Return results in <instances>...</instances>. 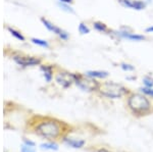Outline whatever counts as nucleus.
<instances>
[{"instance_id": "f257e3e1", "label": "nucleus", "mask_w": 153, "mask_h": 152, "mask_svg": "<svg viewBox=\"0 0 153 152\" xmlns=\"http://www.w3.org/2000/svg\"><path fill=\"white\" fill-rule=\"evenodd\" d=\"M128 108L136 116H145L152 112V104L145 94L130 93L127 99Z\"/></svg>"}, {"instance_id": "f03ea898", "label": "nucleus", "mask_w": 153, "mask_h": 152, "mask_svg": "<svg viewBox=\"0 0 153 152\" xmlns=\"http://www.w3.org/2000/svg\"><path fill=\"white\" fill-rule=\"evenodd\" d=\"M98 93L103 97L109 98V99H118V98L125 97L129 95V89L126 88L122 84L115 82H104L100 83V87Z\"/></svg>"}, {"instance_id": "7ed1b4c3", "label": "nucleus", "mask_w": 153, "mask_h": 152, "mask_svg": "<svg viewBox=\"0 0 153 152\" xmlns=\"http://www.w3.org/2000/svg\"><path fill=\"white\" fill-rule=\"evenodd\" d=\"M35 133L48 140H53L60 136L61 128L57 122L53 121L42 122L35 129Z\"/></svg>"}, {"instance_id": "20e7f679", "label": "nucleus", "mask_w": 153, "mask_h": 152, "mask_svg": "<svg viewBox=\"0 0 153 152\" xmlns=\"http://www.w3.org/2000/svg\"><path fill=\"white\" fill-rule=\"evenodd\" d=\"M75 84L81 88L84 91L87 92H98L100 87V83H98L96 79L90 78L86 75H76V82Z\"/></svg>"}, {"instance_id": "39448f33", "label": "nucleus", "mask_w": 153, "mask_h": 152, "mask_svg": "<svg viewBox=\"0 0 153 152\" xmlns=\"http://www.w3.org/2000/svg\"><path fill=\"white\" fill-rule=\"evenodd\" d=\"M56 82H57L61 87L68 88L76 82V75L75 73L62 72L56 76Z\"/></svg>"}, {"instance_id": "423d86ee", "label": "nucleus", "mask_w": 153, "mask_h": 152, "mask_svg": "<svg viewBox=\"0 0 153 152\" xmlns=\"http://www.w3.org/2000/svg\"><path fill=\"white\" fill-rule=\"evenodd\" d=\"M120 5L135 10H142L146 7V2L144 0H118Z\"/></svg>"}, {"instance_id": "0eeeda50", "label": "nucleus", "mask_w": 153, "mask_h": 152, "mask_svg": "<svg viewBox=\"0 0 153 152\" xmlns=\"http://www.w3.org/2000/svg\"><path fill=\"white\" fill-rule=\"evenodd\" d=\"M13 58L18 65L23 67H32L40 63V60L38 58L32 57V56H14Z\"/></svg>"}, {"instance_id": "6e6552de", "label": "nucleus", "mask_w": 153, "mask_h": 152, "mask_svg": "<svg viewBox=\"0 0 153 152\" xmlns=\"http://www.w3.org/2000/svg\"><path fill=\"white\" fill-rule=\"evenodd\" d=\"M41 21H42V23L44 24V26H45L49 31H51V32H53V33H55L56 35H58L61 39H63V40H66V39L68 38V34L66 33V32H65L63 30H61V29L58 28V27L54 26L52 23H50V22L47 21V19H41Z\"/></svg>"}, {"instance_id": "1a4fd4ad", "label": "nucleus", "mask_w": 153, "mask_h": 152, "mask_svg": "<svg viewBox=\"0 0 153 152\" xmlns=\"http://www.w3.org/2000/svg\"><path fill=\"white\" fill-rule=\"evenodd\" d=\"M117 35H120L122 38H124V39H127V40H129V41H135V42H140V41L145 40V37L143 35L131 33V32H127V31L117 32Z\"/></svg>"}, {"instance_id": "9d476101", "label": "nucleus", "mask_w": 153, "mask_h": 152, "mask_svg": "<svg viewBox=\"0 0 153 152\" xmlns=\"http://www.w3.org/2000/svg\"><path fill=\"white\" fill-rule=\"evenodd\" d=\"M63 142H65L68 146L73 147V148H76V149L83 148L86 144L85 140H81V139H73V138H63Z\"/></svg>"}, {"instance_id": "9b49d317", "label": "nucleus", "mask_w": 153, "mask_h": 152, "mask_svg": "<svg viewBox=\"0 0 153 152\" xmlns=\"http://www.w3.org/2000/svg\"><path fill=\"white\" fill-rule=\"evenodd\" d=\"M85 75L93 79H105L109 76V73L105 70H88L85 73Z\"/></svg>"}, {"instance_id": "f8f14e48", "label": "nucleus", "mask_w": 153, "mask_h": 152, "mask_svg": "<svg viewBox=\"0 0 153 152\" xmlns=\"http://www.w3.org/2000/svg\"><path fill=\"white\" fill-rule=\"evenodd\" d=\"M41 70L44 73V78H45V80L47 81V82H51V80H52V68L50 67H48V65H42L41 67Z\"/></svg>"}, {"instance_id": "ddd939ff", "label": "nucleus", "mask_w": 153, "mask_h": 152, "mask_svg": "<svg viewBox=\"0 0 153 152\" xmlns=\"http://www.w3.org/2000/svg\"><path fill=\"white\" fill-rule=\"evenodd\" d=\"M93 27H94V29L96 31L100 32V33H105V32H107L108 30L107 26H106L104 23H101V22H95V23L93 24Z\"/></svg>"}, {"instance_id": "4468645a", "label": "nucleus", "mask_w": 153, "mask_h": 152, "mask_svg": "<svg viewBox=\"0 0 153 152\" xmlns=\"http://www.w3.org/2000/svg\"><path fill=\"white\" fill-rule=\"evenodd\" d=\"M41 148L43 149H48V150H57L58 145L53 142H49V143H43L41 144Z\"/></svg>"}, {"instance_id": "2eb2a0df", "label": "nucleus", "mask_w": 153, "mask_h": 152, "mask_svg": "<svg viewBox=\"0 0 153 152\" xmlns=\"http://www.w3.org/2000/svg\"><path fill=\"white\" fill-rule=\"evenodd\" d=\"M79 32H80L82 35H86V34L90 33V29L88 28V26L84 23H81L79 24Z\"/></svg>"}, {"instance_id": "dca6fc26", "label": "nucleus", "mask_w": 153, "mask_h": 152, "mask_svg": "<svg viewBox=\"0 0 153 152\" xmlns=\"http://www.w3.org/2000/svg\"><path fill=\"white\" fill-rule=\"evenodd\" d=\"M32 42L34 44H36V45H39V46H42V47H48V43L47 41L45 40H41V39H37V38H33L32 39Z\"/></svg>"}, {"instance_id": "f3484780", "label": "nucleus", "mask_w": 153, "mask_h": 152, "mask_svg": "<svg viewBox=\"0 0 153 152\" xmlns=\"http://www.w3.org/2000/svg\"><path fill=\"white\" fill-rule=\"evenodd\" d=\"M8 31L10 32L11 35L16 37V39H19V40H21V41H25V37L22 35V34L19 33V32L13 30V29H11V28H8Z\"/></svg>"}, {"instance_id": "a211bd4d", "label": "nucleus", "mask_w": 153, "mask_h": 152, "mask_svg": "<svg viewBox=\"0 0 153 152\" xmlns=\"http://www.w3.org/2000/svg\"><path fill=\"white\" fill-rule=\"evenodd\" d=\"M143 84L147 88H153V79L151 77H145L143 79Z\"/></svg>"}, {"instance_id": "6ab92c4d", "label": "nucleus", "mask_w": 153, "mask_h": 152, "mask_svg": "<svg viewBox=\"0 0 153 152\" xmlns=\"http://www.w3.org/2000/svg\"><path fill=\"white\" fill-rule=\"evenodd\" d=\"M58 5H59V7H60L61 9L65 10L66 12H71V13H74L73 8H71V6H68V3H62V2H59Z\"/></svg>"}, {"instance_id": "aec40b11", "label": "nucleus", "mask_w": 153, "mask_h": 152, "mask_svg": "<svg viewBox=\"0 0 153 152\" xmlns=\"http://www.w3.org/2000/svg\"><path fill=\"white\" fill-rule=\"evenodd\" d=\"M120 67L125 72H133V70H135V67L132 65H129V63H122Z\"/></svg>"}, {"instance_id": "412c9836", "label": "nucleus", "mask_w": 153, "mask_h": 152, "mask_svg": "<svg viewBox=\"0 0 153 152\" xmlns=\"http://www.w3.org/2000/svg\"><path fill=\"white\" fill-rule=\"evenodd\" d=\"M141 92L143 93V94L146 95V96L153 97V88H147V87L141 88Z\"/></svg>"}, {"instance_id": "4be33fe9", "label": "nucleus", "mask_w": 153, "mask_h": 152, "mask_svg": "<svg viewBox=\"0 0 153 152\" xmlns=\"http://www.w3.org/2000/svg\"><path fill=\"white\" fill-rule=\"evenodd\" d=\"M21 152H35V150H34V148L32 146H23L21 149Z\"/></svg>"}, {"instance_id": "5701e85b", "label": "nucleus", "mask_w": 153, "mask_h": 152, "mask_svg": "<svg viewBox=\"0 0 153 152\" xmlns=\"http://www.w3.org/2000/svg\"><path fill=\"white\" fill-rule=\"evenodd\" d=\"M93 152H112V151H110L109 149H107V148H104V147H100V148L94 149Z\"/></svg>"}, {"instance_id": "b1692460", "label": "nucleus", "mask_w": 153, "mask_h": 152, "mask_svg": "<svg viewBox=\"0 0 153 152\" xmlns=\"http://www.w3.org/2000/svg\"><path fill=\"white\" fill-rule=\"evenodd\" d=\"M24 142H25V143H26L28 146H32V147L35 146V143H34V142H32V141H30V140H27V139H25Z\"/></svg>"}, {"instance_id": "393cba45", "label": "nucleus", "mask_w": 153, "mask_h": 152, "mask_svg": "<svg viewBox=\"0 0 153 152\" xmlns=\"http://www.w3.org/2000/svg\"><path fill=\"white\" fill-rule=\"evenodd\" d=\"M145 31H146V33H153V26L149 27V28H147Z\"/></svg>"}, {"instance_id": "a878e982", "label": "nucleus", "mask_w": 153, "mask_h": 152, "mask_svg": "<svg viewBox=\"0 0 153 152\" xmlns=\"http://www.w3.org/2000/svg\"><path fill=\"white\" fill-rule=\"evenodd\" d=\"M60 2H62V3H68V4H70L73 2V0H59Z\"/></svg>"}]
</instances>
